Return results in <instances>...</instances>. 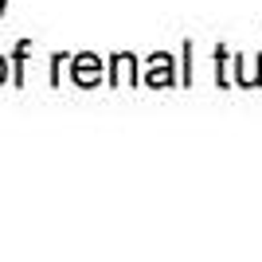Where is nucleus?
I'll use <instances>...</instances> for the list:
<instances>
[{"label":"nucleus","instance_id":"1","mask_svg":"<svg viewBox=\"0 0 262 262\" xmlns=\"http://www.w3.org/2000/svg\"><path fill=\"white\" fill-rule=\"evenodd\" d=\"M0 82H4V59H0Z\"/></svg>","mask_w":262,"mask_h":262}]
</instances>
